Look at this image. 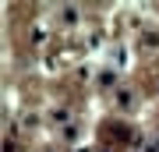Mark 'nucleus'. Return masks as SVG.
<instances>
[{
	"label": "nucleus",
	"mask_w": 159,
	"mask_h": 152,
	"mask_svg": "<svg viewBox=\"0 0 159 152\" xmlns=\"http://www.w3.org/2000/svg\"><path fill=\"white\" fill-rule=\"evenodd\" d=\"M117 103H120V106H131V103H134V96H131V92H117Z\"/></svg>",
	"instance_id": "f257e3e1"
}]
</instances>
